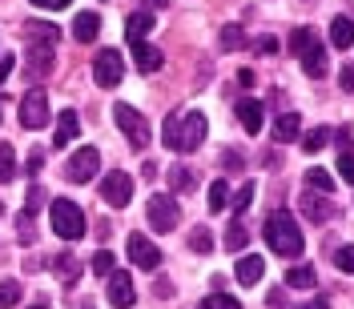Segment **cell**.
<instances>
[{
	"label": "cell",
	"instance_id": "obj_1",
	"mask_svg": "<svg viewBox=\"0 0 354 309\" xmlns=\"http://www.w3.org/2000/svg\"><path fill=\"white\" fill-rule=\"evenodd\" d=\"M53 41H57V28H53V24H37V21L24 24V44H28V52H24V72H28L32 81H41L44 72L53 68Z\"/></svg>",
	"mask_w": 354,
	"mask_h": 309
},
{
	"label": "cell",
	"instance_id": "obj_2",
	"mask_svg": "<svg viewBox=\"0 0 354 309\" xmlns=\"http://www.w3.org/2000/svg\"><path fill=\"white\" fill-rule=\"evenodd\" d=\"M266 241L282 257H298L302 253V229H298V221L290 217L286 209H278V213L266 217Z\"/></svg>",
	"mask_w": 354,
	"mask_h": 309
},
{
	"label": "cell",
	"instance_id": "obj_3",
	"mask_svg": "<svg viewBox=\"0 0 354 309\" xmlns=\"http://www.w3.org/2000/svg\"><path fill=\"white\" fill-rule=\"evenodd\" d=\"M48 217H53V229H57V237H65V241H77V237H85V213H81V205H73L68 197H57V201H53Z\"/></svg>",
	"mask_w": 354,
	"mask_h": 309
},
{
	"label": "cell",
	"instance_id": "obj_4",
	"mask_svg": "<svg viewBox=\"0 0 354 309\" xmlns=\"http://www.w3.org/2000/svg\"><path fill=\"white\" fill-rule=\"evenodd\" d=\"M113 121H117V129L125 132V141H129L133 149H145L149 145V121L141 117V112L133 109V105H113Z\"/></svg>",
	"mask_w": 354,
	"mask_h": 309
},
{
	"label": "cell",
	"instance_id": "obj_5",
	"mask_svg": "<svg viewBox=\"0 0 354 309\" xmlns=\"http://www.w3.org/2000/svg\"><path fill=\"white\" fill-rule=\"evenodd\" d=\"M145 217H149V225H153L157 233H174L177 221H181V205H177V197L157 193V197L145 201Z\"/></svg>",
	"mask_w": 354,
	"mask_h": 309
},
{
	"label": "cell",
	"instance_id": "obj_6",
	"mask_svg": "<svg viewBox=\"0 0 354 309\" xmlns=\"http://www.w3.org/2000/svg\"><path fill=\"white\" fill-rule=\"evenodd\" d=\"M121 77H125L121 52H117V48H101L97 61H93V81H97L101 88H113V85H121Z\"/></svg>",
	"mask_w": 354,
	"mask_h": 309
},
{
	"label": "cell",
	"instance_id": "obj_7",
	"mask_svg": "<svg viewBox=\"0 0 354 309\" xmlns=\"http://www.w3.org/2000/svg\"><path fill=\"white\" fill-rule=\"evenodd\" d=\"M97 169H101V153L85 145L81 153H73V157H68L65 177L73 181V185H85V181H93V177H97Z\"/></svg>",
	"mask_w": 354,
	"mask_h": 309
},
{
	"label": "cell",
	"instance_id": "obj_8",
	"mask_svg": "<svg viewBox=\"0 0 354 309\" xmlns=\"http://www.w3.org/2000/svg\"><path fill=\"white\" fill-rule=\"evenodd\" d=\"M201 141H205V117L201 112H185L181 125H177V153H194Z\"/></svg>",
	"mask_w": 354,
	"mask_h": 309
},
{
	"label": "cell",
	"instance_id": "obj_9",
	"mask_svg": "<svg viewBox=\"0 0 354 309\" xmlns=\"http://www.w3.org/2000/svg\"><path fill=\"white\" fill-rule=\"evenodd\" d=\"M129 197H133V181H129V173H109L105 181H101V201L105 205H113V209H125L129 205Z\"/></svg>",
	"mask_w": 354,
	"mask_h": 309
},
{
	"label": "cell",
	"instance_id": "obj_10",
	"mask_svg": "<svg viewBox=\"0 0 354 309\" xmlns=\"http://www.w3.org/2000/svg\"><path fill=\"white\" fill-rule=\"evenodd\" d=\"M21 125L24 129H41V125H48V97L44 92H28L21 101Z\"/></svg>",
	"mask_w": 354,
	"mask_h": 309
},
{
	"label": "cell",
	"instance_id": "obj_11",
	"mask_svg": "<svg viewBox=\"0 0 354 309\" xmlns=\"http://www.w3.org/2000/svg\"><path fill=\"white\" fill-rule=\"evenodd\" d=\"M105 297H109L117 309H129L137 301V289H133V277L129 273H121V269H113L109 273V289H105Z\"/></svg>",
	"mask_w": 354,
	"mask_h": 309
},
{
	"label": "cell",
	"instance_id": "obj_12",
	"mask_svg": "<svg viewBox=\"0 0 354 309\" xmlns=\"http://www.w3.org/2000/svg\"><path fill=\"white\" fill-rule=\"evenodd\" d=\"M129 261L137 265V269H157V265H161V249H157L153 241H145L141 233H133L129 237Z\"/></svg>",
	"mask_w": 354,
	"mask_h": 309
},
{
	"label": "cell",
	"instance_id": "obj_13",
	"mask_svg": "<svg viewBox=\"0 0 354 309\" xmlns=\"http://www.w3.org/2000/svg\"><path fill=\"white\" fill-rule=\"evenodd\" d=\"M298 61H302V68H306L310 81H322V77H326V68H330V65H326V48L318 44V37H314V41L298 52Z\"/></svg>",
	"mask_w": 354,
	"mask_h": 309
},
{
	"label": "cell",
	"instance_id": "obj_14",
	"mask_svg": "<svg viewBox=\"0 0 354 309\" xmlns=\"http://www.w3.org/2000/svg\"><path fill=\"white\" fill-rule=\"evenodd\" d=\"M298 205H302L306 221H318V225L334 217V201L326 193H306V197H298Z\"/></svg>",
	"mask_w": 354,
	"mask_h": 309
},
{
	"label": "cell",
	"instance_id": "obj_15",
	"mask_svg": "<svg viewBox=\"0 0 354 309\" xmlns=\"http://www.w3.org/2000/svg\"><path fill=\"white\" fill-rule=\"evenodd\" d=\"M262 273H266V261L258 257V253H245L242 261L234 265V277H238L242 286H258V281H262Z\"/></svg>",
	"mask_w": 354,
	"mask_h": 309
},
{
	"label": "cell",
	"instance_id": "obj_16",
	"mask_svg": "<svg viewBox=\"0 0 354 309\" xmlns=\"http://www.w3.org/2000/svg\"><path fill=\"white\" fill-rule=\"evenodd\" d=\"M129 44H133V61H137V68H141V72H157V68H161V61H165V57L157 52L153 44H145V41H129Z\"/></svg>",
	"mask_w": 354,
	"mask_h": 309
},
{
	"label": "cell",
	"instance_id": "obj_17",
	"mask_svg": "<svg viewBox=\"0 0 354 309\" xmlns=\"http://www.w3.org/2000/svg\"><path fill=\"white\" fill-rule=\"evenodd\" d=\"M97 32H101V17H97V12H81V17L73 21V41L77 44L97 41Z\"/></svg>",
	"mask_w": 354,
	"mask_h": 309
},
{
	"label": "cell",
	"instance_id": "obj_18",
	"mask_svg": "<svg viewBox=\"0 0 354 309\" xmlns=\"http://www.w3.org/2000/svg\"><path fill=\"white\" fill-rule=\"evenodd\" d=\"M73 137H77V109H65L61 117H57V132H53V145H57V149H65Z\"/></svg>",
	"mask_w": 354,
	"mask_h": 309
},
{
	"label": "cell",
	"instance_id": "obj_19",
	"mask_svg": "<svg viewBox=\"0 0 354 309\" xmlns=\"http://www.w3.org/2000/svg\"><path fill=\"white\" fill-rule=\"evenodd\" d=\"M330 44L334 48H351L354 44V21L351 17H334L330 21Z\"/></svg>",
	"mask_w": 354,
	"mask_h": 309
},
{
	"label": "cell",
	"instance_id": "obj_20",
	"mask_svg": "<svg viewBox=\"0 0 354 309\" xmlns=\"http://www.w3.org/2000/svg\"><path fill=\"white\" fill-rule=\"evenodd\" d=\"M53 273L68 286V281H77V277H81V261H77L73 253H57V257H53Z\"/></svg>",
	"mask_w": 354,
	"mask_h": 309
},
{
	"label": "cell",
	"instance_id": "obj_21",
	"mask_svg": "<svg viewBox=\"0 0 354 309\" xmlns=\"http://www.w3.org/2000/svg\"><path fill=\"white\" fill-rule=\"evenodd\" d=\"M238 121L245 125V132H262V101H242L238 105Z\"/></svg>",
	"mask_w": 354,
	"mask_h": 309
},
{
	"label": "cell",
	"instance_id": "obj_22",
	"mask_svg": "<svg viewBox=\"0 0 354 309\" xmlns=\"http://www.w3.org/2000/svg\"><path fill=\"white\" fill-rule=\"evenodd\" d=\"M145 32H153V12H133L125 21V37L129 41H145Z\"/></svg>",
	"mask_w": 354,
	"mask_h": 309
},
{
	"label": "cell",
	"instance_id": "obj_23",
	"mask_svg": "<svg viewBox=\"0 0 354 309\" xmlns=\"http://www.w3.org/2000/svg\"><path fill=\"white\" fill-rule=\"evenodd\" d=\"M298 132H302L298 112H286V117H278V121H274V141H282V145H286V141H294Z\"/></svg>",
	"mask_w": 354,
	"mask_h": 309
},
{
	"label": "cell",
	"instance_id": "obj_24",
	"mask_svg": "<svg viewBox=\"0 0 354 309\" xmlns=\"http://www.w3.org/2000/svg\"><path fill=\"white\" fill-rule=\"evenodd\" d=\"M314 281H318V277H314V269H310V265H294V269L286 273V286L290 289H314Z\"/></svg>",
	"mask_w": 354,
	"mask_h": 309
},
{
	"label": "cell",
	"instance_id": "obj_25",
	"mask_svg": "<svg viewBox=\"0 0 354 309\" xmlns=\"http://www.w3.org/2000/svg\"><path fill=\"white\" fill-rule=\"evenodd\" d=\"M205 205H209V213L225 209V205H230V185H225V181H214V185H209V197H205Z\"/></svg>",
	"mask_w": 354,
	"mask_h": 309
},
{
	"label": "cell",
	"instance_id": "obj_26",
	"mask_svg": "<svg viewBox=\"0 0 354 309\" xmlns=\"http://www.w3.org/2000/svg\"><path fill=\"white\" fill-rule=\"evenodd\" d=\"M17 177V153H12V145H0V185H8Z\"/></svg>",
	"mask_w": 354,
	"mask_h": 309
},
{
	"label": "cell",
	"instance_id": "obj_27",
	"mask_svg": "<svg viewBox=\"0 0 354 309\" xmlns=\"http://www.w3.org/2000/svg\"><path fill=\"white\" fill-rule=\"evenodd\" d=\"M169 185H174V193H189V189H194V173H189L185 165H174V169H169Z\"/></svg>",
	"mask_w": 354,
	"mask_h": 309
},
{
	"label": "cell",
	"instance_id": "obj_28",
	"mask_svg": "<svg viewBox=\"0 0 354 309\" xmlns=\"http://www.w3.org/2000/svg\"><path fill=\"white\" fill-rule=\"evenodd\" d=\"M306 185L318 189V193H334V177L326 169H306Z\"/></svg>",
	"mask_w": 354,
	"mask_h": 309
},
{
	"label": "cell",
	"instance_id": "obj_29",
	"mask_svg": "<svg viewBox=\"0 0 354 309\" xmlns=\"http://www.w3.org/2000/svg\"><path fill=\"white\" fill-rule=\"evenodd\" d=\"M245 241H250V229H245L242 221H238V225H230V233H225V249H230V253H238V249H245Z\"/></svg>",
	"mask_w": 354,
	"mask_h": 309
},
{
	"label": "cell",
	"instance_id": "obj_30",
	"mask_svg": "<svg viewBox=\"0 0 354 309\" xmlns=\"http://www.w3.org/2000/svg\"><path fill=\"white\" fill-rule=\"evenodd\" d=\"M242 44H245V32L238 24H225V28H221V48H225V52H234V48H242Z\"/></svg>",
	"mask_w": 354,
	"mask_h": 309
},
{
	"label": "cell",
	"instance_id": "obj_31",
	"mask_svg": "<svg viewBox=\"0 0 354 309\" xmlns=\"http://www.w3.org/2000/svg\"><path fill=\"white\" fill-rule=\"evenodd\" d=\"M230 205H234V209H238V213H245V209H250V205H254V181H245L242 189H238V193H234V197H230Z\"/></svg>",
	"mask_w": 354,
	"mask_h": 309
},
{
	"label": "cell",
	"instance_id": "obj_32",
	"mask_svg": "<svg viewBox=\"0 0 354 309\" xmlns=\"http://www.w3.org/2000/svg\"><path fill=\"white\" fill-rule=\"evenodd\" d=\"M21 293H24V289L17 286V281H0V309L17 306V301H21Z\"/></svg>",
	"mask_w": 354,
	"mask_h": 309
},
{
	"label": "cell",
	"instance_id": "obj_33",
	"mask_svg": "<svg viewBox=\"0 0 354 309\" xmlns=\"http://www.w3.org/2000/svg\"><path fill=\"white\" fill-rule=\"evenodd\" d=\"M189 249H194V253H209V249H214V237H209L205 229H194V233H189Z\"/></svg>",
	"mask_w": 354,
	"mask_h": 309
},
{
	"label": "cell",
	"instance_id": "obj_34",
	"mask_svg": "<svg viewBox=\"0 0 354 309\" xmlns=\"http://www.w3.org/2000/svg\"><path fill=\"white\" fill-rule=\"evenodd\" d=\"M177 125H181V117L169 112V117H165V137H161V141H165V149H174V153H177Z\"/></svg>",
	"mask_w": 354,
	"mask_h": 309
},
{
	"label": "cell",
	"instance_id": "obj_35",
	"mask_svg": "<svg viewBox=\"0 0 354 309\" xmlns=\"http://www.w3.org/2000/svg\"><path fill=\"white\" fill-rule=\"evenodd\" d=\"M198 309H242V306H238L234 297H225V293H214V297H205Z\"/></svg>",
	"mask_w": 354,
	"mask_h": 309
},
{
	"label": "cell",
	"instance_id": "obj_36",
	"mask_svg": "<svg viewBox=\"0 0 354 309\" xmlns=\"http://www.w3.org/2000/svg\"><path fill=\"white\" fill-rule=\"evenodd\" d=\"M93 269H97L101 277H109L113 273V253L109 249H97V253H93Z\"/></svg>",
	"mask_w": 354,
	"mask_h": 309
},
{
	"label": "cell",
	"instance_id": "obj_37",
	"mask_svg": "<svg viewBox=\"0 0 354 309\" xmlns=\"http://www.w3.org/2000/svg\"><path fill=\"white\" fill-rule=\"evenodd\" d=\"M334 265H338L342 273H354V245H342V249L334 253Z\"/></svg>",
	"mask_w": 354,
	"mask_h": 309
},
{
	"label": "cell",
	"instance_id": "obj_38",
	"mask_svg": "<svg viewBox=\"0 0 354 309\" xmlns=\"http://www.w3.org/2000/svg\"><path fill=\"white\" fill-rule=\"evenodd\" d=\"M326 141H330V129H314V132L306 137V141H302V145H306V153H318V149H322Z\"/></svg>",
	"mask_w": 354,
	"mask_h": 309
},
{
	"label": "cell",
	"instance_id": "obj_39",
	"mask_svg": "<svg viewBox=\"0 0 354 309\" xmlns=\"http://www.w3.org/2000/svg\"><path fill=\"white\" fill-rule=\"evenodd\" d=\"M17 225H21V245H32V241H37V229H32V213H21V217H17Z\"/></svg>",
	"mask_w": 354,
	"mask_h": 309
},
{
	"label": "cell",
	"instance_id": "obj_40",
	"mask_svg": "<svg viewBox=\"0 0 354 309\" xmlns=\"http://www.w3.org/2000/svg\"><path fill=\"white\" fill-rule=\"evenodd\" d=\"M310 41H314V28H294V32H290V48H294V52H302Z\"/></svg>",
	"mask_w": 354,
	"mask_h": 309
},
{
	"label": "cell",
	"instance_id": "obj_41",
	"mask_svg": "<svg viewBox=\"0 0 354 309\" xmlns=\"http://www.w3.org/2000/svg\"><path fill=\"white\" fill-rule=\"evenodd\" d=\"M338 177L354 185V157H351V153H346V157H338Z\"/></svg>",
	"mask_w": 354,
	"mask_h": 309
},
{
	"label": "cell",
	"instance_id": "obj_42",
	"mask_svg": "<svg viewBox=\"0 0 354 309\" xmlns=\"http://www.w3.org/2000/svg\"><path fill=\"white\" fill-rule=\"evenodd\" d=\"M41 205H44V193L37 189V185H32V189H28V201H24V213H37Z\"/></svg>",
	"mask_w": 354,
	"mask_h": 309
},
{
	"label": "cell",
	"instance_id": "obj_43",
	"mask_svg": "<svg viewBox=\"0 0 354 309\" xmlns=\"http://www.w3.org/2000/svg\"><path fill=\"white\" fill-rule=\"evenodd\" d=\"M12 68H17V57H0V85L8 81V72H12Z\"/></svg>",
	"mask_w": 354,
	"mask_h": 309
},
{
	"label": "cell",
	"instance_id": "obj_44",
	"mask_svg": "<svg viewBox=\"0 0 354 309\" xmlns=\"http://www.w3.org/2000/svg\"><path fill=\"white\" fill-rule=\"evenodd\" d=\"M32 4H37V8H53V12H61V8L73 4V0H32Z\"/></svg>",
	"mask_w": 354,
	"mask_h": 309
},
{
	"label": "cell",
	"instance_id": "obj_45",
	"mask_svg": "<svg viewBox=\"0 0 354 309\" xmlns=\"http://www.w3.org/2000/svg\"><path fill=\"white\" fill-rule=\"evenodd\" d=\"M338 81H342V88H346V92H354V65L342 68V72H338Z\"/></svg>",
	"mask_w": 354,
	"mask_h": 309
},
{
	"label": "cell",
	"instance_id": "obj_46",
	"mask_svg": "<svg viewBox=\"0 0 354 309\" xmlns=\"http://www.w3.org/2000/svg\"><path fill=\"white\" fill-rule=\"evenodd\" d=\"M41 165H44V149H32V153H28V173H37Z\"/></svg>",
	"mask_w": 354,
	"mask_h": 309
},
{
	"label": "cell",
	"instance_id": "obj_47",
	"mask_svg": "<svg viewBox=\"0 0 354 309\" xmlns=\"http://www.w3.org/2000/svg\"><path fill=\"white\" fill-rule=\"evenodd\" d=\"M298 309H330V301L326 297H314V301H306V306H298Z\"/></svg>",
	"mask_w": 354,
	"mask_h": 309
},
{
	"label": "cell",
	"instance_id": "obj_48",
	"mask_svg": "<svg viewBox=\"0 0 354 309\" xmlns=\"http://www.w3.org/2000/svg\"><path fill=\"white\" fill-rule=\"evenodd\" d=\"M258 52H266V57H270V52H278V41H258Z\"/></svg>",
	"mask_w": 354,
	"mask_h": 309
},
{
	"label": "cell",
	"instance_id": "obj_49",
	"mask_svg": "<svg viewBox=\"0 0 354 309\" xmlns=\"http://www.w3.org/2000/svg\"><path fill=\"white\" fill-rule=\"evenodd\" d=\"M149 4H165V0H149Z\"/></svg>",
	"mask_w": 354,
	"mask_h": 309
},
{
	"label": "cell",
	"instance_id": "obj_50",
	"mask_svg": "<svg viewBox=\"0 0 354 309\" xmlns=\"http://www.w3.org/2000/svg\"><path fill=\"white\" fill-rule=\"evenodd\" d=\"M32 309H44V306H32Z\"/></svg>",
	"mask_w": 354,
	"mask_h": 309
}]
</instances>
